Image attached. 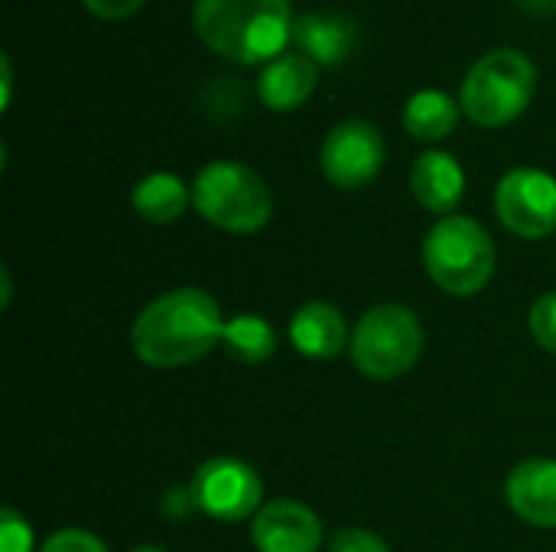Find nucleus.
<instances>
[{"mask_svg": "<svg viewBox=\"0 0 556 552\" xmlns=\"http://www.w3.org/2000/svg\"><path fill=\"white\" fill-rule=\"evenodd\" d=\"M225 319L218 303L199 286H179L143 306L130 329L134 351L150 368H186L222 345Z\"/></svg>", "mask_w": 556, "mask_h": 552, "instance_id": "f257e3e1", "label": "nucleus"}, {"mask_svg": "<svg viewBox=\"0 0 556 552\" xmlns=\"http://www.w3.org/2000/svg\"><path fill=\"white\" fill-rule=\"evenodd\" d=\"M192 20L212 52L241 65L280 59L296 23L290 0H195Z\"/></svg>", "mask_w": 556, "mask_h": 552, "instance_id": "f03ea898", "label": "nucleus"}, {"mask_svg": "<svg viewBox=\"0 0 556 552\" xmlns=\"http://www.w3.org/2000/svg\"><path fill=\"white\" fill-rule=\"evenodd\" d=\"M534 91V62L518 49H492L463 78L459 107L479 127H508L528 111Z\"/></svg>", "mask_w": 556, "mask_h": 552, "instance_id": "7ed1b4c3", "label": "nucleus"}, {"mask_svg": "<svg viewBox=\"0 0 556 552\" xmlns=\"http://www.w3.org/2000/svg\"><path fill=\"white\" fill-rule=\"evenodd\" d=\"M424 264L430 280L450 296H476L495 277V244L489 231L466 215L440 218L424 241Z\"/></svg>", "mask_w": 556, "mask_h": 552, "instance_id": "20e7f679", "label": "nucleus"}, {"mask_svg": "<svg viewBox=\"0 0 556 552\" xmlns=\"http://www.w3.org/2000/svg\"><path fill=\"white\" fill-rule=\"evenodd\" d=\"M192 205L208 224L231 234L261 231L274 211L267 182L254 169L235 159H215L195 176Z\"/></svg>", "mask_w": 556, "mask_h": 552, "instance_id": "39448f33", "label": "nucleus"}, {"mask_svg": "<svg viewBox=\"0 0 556 552\" xmlns=\"http://www.w3.org/2000/svg\"><path fill=\"white\" fill-rule=\"evenodd\" d=\"M352 361L365 377L394 381L407 374L424 351L420 319L397 303L368 309L352 332Z\"/></svg>", "mask_w": 556, "mask_h": 552, "instance_id": "423d86ee", "label": "nucleus"}, {"mask_svg": "<svg viewBox=\"0 0 556 552\" xmlns=\"http://www.w3.org/2000/svg\"><path fill=\"white\" fill-rule=\"evenodd\" d=\"M189 495H192V504L199 514H205L218 524H238V521L257 517L261 498H264V482L248 462L218 455L195 468Z\"/></svg>", "mask_w": 556, "mask_h": 552, "instance_id": "0eeeda50", "label": "nucleus"}, {"mask_svg": "<svg viewBox=\"0 0 556 552\" xmlns=\"http://www.w3.org/2000/svg\"><path fill=\"white\" fill-rule=\"evenodd\" d=\"M495 211L502 224L528 241L556 231V179L544 169H511L495 189Z\"/></svg>", "mask_w": 556, "mask_h": 552, "instance_id": "6e6552de", "label": "nucleus"}, {"mask_svg": "<svg viewBox=\"0 0 556 552\" xmlns=\"http://www.w3.org/2000/svg\"><path fill=\"white\" fill-rule=\"evenodd\" d=\"M384 137L375 124L368 120H345L329 130L323 150H319V166L326 179L339 189H365L378 179L384 166Z\"/></svg>", "mask_w": 556, "mask_h": 552, "instance_id": "1a4fd4ad", "label": "nucleus"}, {"mask_svg": "<svg viewBox=\"0 0 556 552\" xmlns=\"http://www.w3.org/2000/svg\"><path fill=\"white\" fill-rule=\"evenodd\" d=\"M251 540L257 552H319L323 521L300 501H270L251 521Z\"/></svg>", "mask_w": 556, "mask_h": 552, "instance_id": "9d476101", "label": "nucleus"}, {"mask_svg": "<svg viewBox=\"0 0 556 552\" xmlns=\"http://www.w3.org/2000/svg\"><path fill=\"white\" fill-rule=\"evenodd\" d=\"M505 498L511 511L541 530H556V462L528 459L511 468L505 482Z\"/></svg>", "mask_w": 556, "mask_h": 552, "instance_id": "9b49d317", "label": "nucleus"}, {"mask_svg": "<svg viewBox=\"0 0 556 552\" xmlns=\"http://www.w3.org/2000/svg\"><path fill=\"white\" fill-rule=\"evenodd\" d=\"M410 189H414V198L427 211L446 218L463 202L466 172L456 156H450L443 150H427L417 156V163L410 169Z\"/></svg>", "mask_w": 556, "mask_h": 552, "instance_id": "f8f14e48", "label": "nucleus"}, {"mask_svg": "<svg viewBox=\"0 0 556 552\" xmlns=\"http://www.w3.org/2000/svg\"><path fill=\"white\" fill-rule=\"evenodd\" d=\"M319 81V65L303 52H283L267 62L257 78V94L270 111H293L309 101Z\"/></svg>", "mask_w": 556, "mask_h": 552, "instance_id": "ddd939ff", "label": "nucleus"}, {"mask_svg": "<svg viewBox=\"0 0 556 552\" xmlns=\"http://www.w3.org/2000/svg\"><path fill=\"white\" fill-rule=\"evenodd\" d=\"M290 342L303 358H313V361H329L345 345H352L342 312L329 303L300 306L290 319Z\"/></svg>", "mask_w": 556, "mask_h": 552, "instance_id": "4468645a", "label": "nucleus"}, {"mask_svg": "<svg viewBox=\"0 0 556 552\" xmlns=\"http://www.w3.org/2000/svg\"><path fill=\"white\" fill-rule=\"evenodd\" d=\"M355 23L342 13H303L293 23V42L306 59L323 68L345 62L355 46Z\"/></svg>", "mask_w": 556, "mask_h": 552, "instance_id": "2eb2a0df", "label": "nucleus"}, {"mask_svg": "<svg viewBox=\"0 0 556 552\" xmlns=\"http://www.w3.org/2000/svg\"><path fill=\"white\" fill-rule=\"evenodd\" d=\"M192 192L186 189V182L173 172H150L147 179L137 182L130 205L143 221L153 224H169L176 218H182L186 205H189Z\"/></svg>", "mask_w": 556, "mask_h": 552, "instance_id": "dca6fc26", "label": "nucleus"}, {"mask_svg": "<svg viewBox=\"0 0 556 552\" xmlns=\"http://www.w3.org/2000/svg\"><path fill=\"white\" fill-rule=\"evenodd\" d=\"M456 124H459V104L446 91H437V88L417 91L404 107V130L427 143L450 137Z\"/></svg>", "mask_w": 556, "mask_h": 552, "instance_id": "f3484780", "label": "nucleus"}, {"mask_svg": "<svg viewBox=\"0 0 556 552\" xmlns=\"http://www.w3.org/2000/svg\"><path fill=\"white\" fill-rule=\"evenodd\" d=\"M222 348L241 364H264L277 351V332L267 319L241 312L225 322Z\"/></svg>", "mask_w": 556, "mask_h": 552, "instance_id": "a211bd4d", "label": "nucleus"}, {"mask_svg": "<svg viewBox=\"0 0 556 552\" xmlns=\"http://www.w3.org/2000/svg\"><path fill=\"white\" fill-rule=\"evenodd\" d=\"M531 335L534 342L556 355V293H544L534 306H531Z\"/></svg>", "mask_w": 556, "mask_h": 552, "instance_id": "6ab92c4d", "label": "nucleus"}, {"mask_svg": "<svg viewBox=\"0 0 556 552\" xmlns=\"http://www.w3.org/2000/svg\"><path fill=\"white\" fill-rule=\"evenodd\" d=\"M0 552H33V530L13 508L0 511Z\"/></svg>", "mask_w": 556, "mask_h": 552, "instance_id": "aec40b11", "label": "nucleus"}, {"mask_svg": "<svg viewBox=\"0 0 556 552\" xmlns=\"http://www.w3.org/2000/svg\"><path fill=\"white\" fill-rule=\"evenodd\" d=\"M39 552H108V547H104L94 534L68 527V530L52 534V537L42 543V550Z\"/></svg>", "mask_w": 556, "mask_h": 552, "instance_id": "412c9836", "label": "nucleus"}, {"mask_svg": "<svg viewBox=\"0 0 556 552\" xmlns=\"http://www.w3.org/2000/svg\"><path fill=\"white\" fill-rule=\"evenodd\" d=\"M329 552H391V547L378 534H371V530L349 527V530H339L329 540Z\"/></svg>", "mask_w": 556, "mask_h": 552, "instance_id": "4be33fe9", "label": "nucleus"}, {"mask_svg": "<svg viewBox=\"0 0 556 552\" xmlns=\"http://www.w3.org/2000/svg\"><path fill=\"white\" fill-rule=\"evenodd\" d=\"M98 20H127L134 16L147 0H81Z\"/></svg>", "mask_w": 556, "mask_h": 552, "instance_id": "5701e85b", "label": "nucleus"}, {"mask_svg": "<svg viewBox=\"0 0 556 552\" xmlns=\"http://www.w3.org/2000/svg\"><path fill=\"white\" fill-rule=\"evenodd\" d=\"M0 72H3V98H0V104L7 107L10 104V59L7 55L0 59Z\"/></svg>", "mask_w": 556, "mask_h": 552, "instance_id": "b1692460", "label": "nucleus"}, {"mask_svg": "<svg viewBox=\"0 0 556 552\" xmlns=\"http://www.w3.org/2000/svg\"><path fill=\"white\" fill-rule=\"evenodd\" d=\"M531 10H556V0H521Z\"/></svg>", "mask_w": 556, "mask_h": 552, "instance_id": "393cba45", "label": "nucleus"}, {"mask_svg": "<svg viewBox=\"0 0 556 552\" xmlns=\"http://www.w3.org/2000/svg\"><path fill=\"white\" fill-rule=\"evenodd\" d=\"M134 552H169V550H163V547H140V550H134Z\"/></svg>", "mask_w": 556, "mask_h": 552, "instance_id": "a878e982", "label": "nucleus"}]
</instances>
